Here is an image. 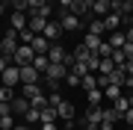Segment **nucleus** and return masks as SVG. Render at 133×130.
Wrapping results in <instances>:
<instances>
[{"label": "nucleus", "instance_id": "nucleus-51", "mask_svg": "<svg viewBox=\"0 0 133 130\" xmlns=\"http://www.w3.org/2000/svg\"><path fill=\"white\" fill-rule=\"evenodd\" d=\"M124 3H130V6H133V0H124Z\"/></svg>", "mask_w": 133, "mask_h": 130}, {"label": "nucleus", "instance_id": "nucleus-50", "mask_svg": "<svg viewBox=\"0 0 133 130\" xmlns=\"http://www.w3.org/2000/svg\"><path fill=\"white\" fill-rule=\"evenodd\" d=\"M0 56H6V53H3V47H0Z\"/></svg>", "mask_w": 133, "mask_h": 130}, {"label": "nucleus", "instance_id": "nucleus-22", "mask_svg": "<svg viewBox=\"0 0 133 130\" xmlns=\"http://www.w3.org/2000/svg\"><path fill=\"white\" fill-rule=\"evenodd\" d=\"M124 42H127V33H121V30L109 33V44H112L115 50H121V47H124Z\"/></svg>", "mask_w": 133, "mask_h": 130}, {"label": "nucleus", "instance_id": "nucleus-40", "mask_svg": "<svg viewBox=\"0 0 133 130\" xmlns=\"http://www.w3.org/2000/svg\"><path fill=\"white\" fill-rule=\"evenodd\" d=\"M56 3H59V9H62V12H71V6H74V0H56Z\"/></svg>", "mask_w": 133, "mask_h": 130}, {"label": "nucleus", "instance_id": "nucleus-32", "mask_svg": "<svg viewBox=\"0 0 133 130\" xmlns=\"http://www.w3.org/2000/svg\"><path fill=\"white\" fill-rule=\"evenodd\" d=\"M12 12H30V0H9Z\"/></svg>", "mask_w": 133, "mask_h": 130}, {"label": "nucleus", "instance_id": "nucleus-41", "mask_svg": "<svg viewBox=\"0 0 133 130\" xmlns=\"http://www.w3.org/2000/svg\"><path fill=\"white\" fill-rule=\"evenodd\" d=\"M65 83H68V86H80V77H77V74H71V71H68V77H65Z\"/></svg>", "mask_w": 133, "mask_h": 130}, {"label": "nucleus", "instance_id": "nucleus-30", "mask_svg": "<svg viewBox=\"0 0 133 130\" xmlns=\"http://www.w3.org/2000/svg\"><path fill=\"white\" fill-rule=\"evenodd\" d=\"M12 98H15V89L0 86V104H12Z\"/></svg>", "mask_w": 133, "mask_h": 130}, {"label": "nucleus", "instance_id": "nucleus-39", "mask_svg": "<svg viewBox=\"0 0 133 130\" xmlns=\"http://www.w3.org/2000/svg\"><path fill=\"white\" fill-rule=\"evenodd\" d=\"M38 130H59V121H44V124H38Z\"/></svg>", "mask_w": 133, "mask_h": 130}, {"label": "nucleus", "instance_id": "nucleus-16", "mask_svg": "<svg viewBox=\"0 0 133 130\" xmlns=\"http://www.w3.org/2000/svg\"><path fill=\"white\" fill-rule=\"evenodd\" d=\"M121 21H124V15H115V12H109L107 18H104V24H107V33H115V30L121 27Z\"/></svg>", "mask_w": 133, "mask_h": 130}, {"label": "nucleus", "instance_id": "nucleus-11", "mask_svg": "<svg viewBox=\"0 0 133 130\" xmlns=\"http://www.w3.org/2000/svg\"><path fill=\"white\" fill-rule=\"evenodd\" d=\"M56 112H59V121H74V115H77L71 101H59L56 104Z\"/></svg>", "mask_w": 133, "mask_h": 130}, {"label": "nucleus", "instance_id": "nucleus-8", "mask_svg": "<svg viewBox=\"0 0 133 130\" xmlns=\"http://www.w3.org/2000/svg\"><path fill=\"white\" fill-rule=\"evenodd\" d=\"M21 68V86H30V83H42V74L36 71V65H18Z\"/></svg>", "mask_w": 133, "mask_h": 130}, {"label": "nucleus", "instance_id": "nucleus-37", "mask_svg": "<svg viewBox=\"0 0 133 130\" xmlns=\"http://www.w3.org/2000/svg\"><path fill=\"white\" fill-rule=\"evenodd\" d=\"M18 39H21V44H30V42L36 39V33H33V30H21V33H18Z\"/></svg>", "mask_w": 133, "mask_h": 130}, {"label": "nucleus", "instance_id": "nucleus-35", "mask_svg": "<svg viewBox=\"0 0 133 130\" xmlns=\"http://www.w3.org/2000/svg\"><path fill=\"white\" fill-rule=\"evenodd\" d=\"M115 62V68H124V62H127V56H124V50H112V56H109Z\"/></svg>", "mask_w": 133, "mask_h": 130}, {"label": "nucleus", "instance_id": "nucleus-9", "mask_svg": "<svg viewBox=\"0 0 133 130\" xmlns=\"http://www.w3.org/2000/svg\"><path fill=\"white\" fill-rule=\"evenodd\" d=\"M42 36H44L50 44H53V42H59V36H62V24H59V18H56V21H48V27H44V33H42Z\"/></svg>", "mask_w": 133, "mask_h": 130}, {"label": "nucleus", "instance_id": "nucleus-20", "mask_svg": "<svg viewBox=\"0 0 133 130\" xmlns=\"http://www.w3.org/2000/svg\"><path fill=\"white\" fill-rule=\"evenodd\" d=\"M130 106H133V101H130V95H121L118 101H112V110H115V112H121V115H124V112L130 110Z\"/></svg>", "mask_w": 133, "mask_h": 130}, {"label": "nucleus", "instance_id": "nucleus-48", "mask_svg": "<svg viewBox=\"0 0 133 130\" xmlns=\"http://www.w3.org/2000/svg\"><path fill=\"white\" fill-rule=\"evenodd\" d=\"M15 130H30V124H15Z\"/></svg>", "mask_w": 133, "mask_h": 130}, {"label": "nucleus", "instance_id": "nucleus-49", "mask_svg": "<svg viewBox=\"0 0 133 130\" xmlns=\"http://www.w3.org/2000/svg\"><path fill=\"white\" fill-rule=\"evenodd\" d=\"M3 12H6V3H0V15H3Z\"/></svg>", "mask_w": 133, "mask_h": 130}, {"label": "nucleus", "instance_id": "nucleus-14", "mask_svg": "<svg viewBox=\"0 0 133 130\" xmlns=\"http://www.w3.org/2000/svg\"><path fill=\"white\" fill-rule=\"evenodd\" d=\"M86 33H92V36H104V33H107L104 18H89V24H86Z\"/></svg>", "mask_w": 133, "mask_h": 130}, {"label": "nucleus", "instance_id": "nucleus-21", "mask_svg": "<svg viewBox=\"0 0 133 130\" xmlns=\"http://www.w3.org/2000/svg\"><path fill=\"white\" fill-rule=\"evenodd\" d=\"M30 65H36V71H38V74H44V71L50 68V59H48V53H38V56H36Z\"/></svg>", "mask_w": 133, "mask_h": 130}, {"label": "nucleus", "instance_id": "nucleus-23", "mask_svg": "<svg viewBox=\"0 0 133 130\" xmlns=\"http://www.w3.org/2000/svg\"><path fill=\"white\" fill-rule=\"evenodd\" d=\"M44 121H59V112H56V106L48 104V106H42V124Z\"/></svg>", "mask_w": 133, "mask_h": 130}, {"label": "nucleus", "instance_id": "nucleus-31", "mask_svg": "<svg viewBox=\"0 0 133 130\" xmlns=\"http://www.w3.org/2000/svg\"><path fill=\"white\" fill-rule=\"evenodd\" d=\"M15 121H12V112H0V130H12Z\"/></svg>", "mask_w": 133, "mask_h": 130}, {"label": "nucleus", "instance_id": "nucleus-43", "mask_svg": "<svg viewBox=\"0 0 133 130\" xmlns=\"http://www.w3.org/2000/svg\"><path fill=\"white\" fill-rule=\"evenodd\" d=\"M9 65H12V59H9V56H0V74H3Z\"/></svg>", "mask_w": 133, "mask_h": 130}, {"label": "nucleus", "instance_id": "nucleus-46", "mask_svg": "<svg viewBox=\"0 0 133 130\" xmlns=\"http://www.w3.org/2000/svg\"><path fill=\"white\" fill-rule=\"evenodd\" d=\"M115 124H112V121H104V118H101V130H112Z\"/></svg>", "mask_w": 133, "mask_h": 130}, {"label": "nucleus", "instance_id": "nucleus-24", "mask_svg": "<svg viewBox=\"0 0 133 130\" xmlns=\"http://www.w3.org/2000/svg\"><path fill=\"white\" fill-rule=\"evenodd\" d=\"M80 89H86V92H92V89H98V77H95V74H83V77H80Z\"/></svg>", "mask_w": 133, "mask_h": 130}, {"label": "nucleus", "instance_id": "nucleus-26", "mask_svg": "<svg viewBox=\"0 0 133 130\" xmlns=\"http://www.w3.org/2000/svg\"><path fill=\"white\" fill-rule=\"evenodd\" d=\"M107 77H109V83H118V86H124V80H127V71H124V68H112Z\"/></svg>", "mask_w": 133, "mask_h": 130}, {"label": "nucleus", "instance_id": "nucleus-18", "mask_svg": "<svg viewBox=\"0 0 133 130\" xmlns=\"http://www.w3.org/2000/svg\"><path fill=\"white\" fill-rule=\"evenodd\" d=\"M92 15L107 18V15H109V0H92Z\"/></svg>", "mask_w": 133, "mask_h": 130}, {"label": "nucleus", "instance_id": "nucleus-10", "mask_svg": "<svg viewBox=\"0 0 133 130\" xmlns=\"http://www.w3.org/2000/svg\"><path fill=\"white\" fill-rule=\"evenodd\" d=\"M30 110H33L30 98H24V95H15V98H12V112H18V115H27Z\"/></svg>", "mask_w": 133, "mask_h": 130}, {"label": "nucleus", "instance_id": "nucleus-34", "mask_svg": "<svg viewBox=\"0 0 133 130\" xmlns=\"http://www.w3.org/2000/svg\"><path fill=\"white\" fill-rule=\"evenodd\" d=\"M112 50H115L112 44H109V42H104V44L98 47V56H101V59H109V56H112Z\"/></svg>", "mask_w": 133, "mask_h": 130}, {"label": "nucleus", "instance_id": "nucleus-38", "mask_svg": "<svg viewBox=\"0 0 133 130\" xmlns=\"http://www.w3.org/2000/svg\"><path fill=\"white\" fill-rule=\"evenodd\" d=\"M112 68H115V62H112V59H101V68H98V71H101V74H109Z\"/></svg>", "mask_w": 133, "mask_h": 130}, {"label": "nucleus", "instance_id": "nucleus-36", "mask_svg": "<svg viewBox=\"0 0 133 130\" xmlns=\"http://www.w3.org/2000/svg\"><path fill=\"white\" fill-rule=\"evenodd\" d=\"M86 65H89V71H98V68H101V56H98V53H89Z\"/></svg>", "mask_w": 133, "mask_h": 130}, {"label": "nucleus", "instance_id": "nucleus-12", "mask_svg": "<svg viewBox=\"0 0 133 130\" xmlns=\"http://www.w3.org/2000/svg\"><path fill=\"white\" fill-rule=\"evenodd\" d=\"M71 12L77 15V18H89V15H92V0H74Z\"/></svg>", "mask_w": 133, "mask_h": 130}, {"label": "nucleus", "instance_id": "nucleus-1", "mask_svg": "<svg viewBox=\"0 0 133 130\" xmlns=\"http://www.w3.org/2000/svg\"><path fill=\"white\" fill-rule=\"evenodd\" d=\"M65 77H68V68L62 65V62H50V68L42 74V83L48 89H59V83L65 80Z\"/></svg>", "mask_w": 133, "mask_h": 130}, {"label": "nucleus", "instance_id": "nucleus-15", "mask_svg": "<svg viewBox=\"0 0 133 130\" xmlns=\"http://www.w3.org/2000/svg\"><path fill=\"white\" fill-rule=\"evenodd\" d=\"M9 24H12V30H27V12H12L9 15Z\"/></svg>", "mask_w": 133, "mask_h": 130}, {"label": "nucleus", "instance_id": "nucleus-29", "mask_svg": "<svg viewBox=\"0 0 133 130\" xmlns=\"http://www.w3.org/2000/svg\"><path fill=\"white\" fill-rule=\"evenodd\" d=\"M21 89H24V98H30V101L42 95V89H38V83H30V86H21Z\"/></svg>", "mask_w": 133, "mask_h": 130}, {"label": "nucleus", "instance_id": "nucleus-52", "mask_svg": "<svg viewBox=\"0 0 133 130\" xmlns=\"http://www.w3.org/2000/svg\"><path fill=\"white\" fill-rule=\"evenodd\" d=\"M130 101H133V89H130Z\"/></svg>", "mask_w": 133, "mask_h": 130}, {"label": "nucleus", "instance_id": "nucleus-45", "mask_svg": "<svg viewBox=\"0 0 133 130\" xmlns=\"http://www.w3.org/2000/svg\"><path fill=\"white\" fill-rule=\"evenodd\" d=\"M59 130H74V121H59Z\"/></svg>", "mask_w": 133, "mask_h": 130}, {"label": "nucleus", "instance_id": "nucleus-25", "mask_svg": "<svg viewBox=\"0 0 133 130\" xmlns=\"http://www.w3.org/2000/svg\"><path fill=\"white\" fill-rule=\"evenodd\" d=\"M86 101H89V106H101V101H104V89H92V92H86Z\"/></svg>", "mask_w": 133, "mask_h": 130}, {"label": "nucleus", "instance_id": "nucleus-6", "mask_svg": "<svg viewBox=\"0 0 133 130\" xmlns=\"http://www.w3.org/2000/svg\"><path fill=\"white\" fill-rule=\"evenodd\" d=\"M36 59V50L30 47V44H18V50H15V56H12V62L15 65H30Z\"/></svg>", "mask_w": 133, "mask_h": 130}, {"label": "nucleus", "instance_id": "nucleus-4", "mask_svg": "<svg viewBox=\"0 0 133 130\" xmlns=\"http://www.w3.org/2000/svg\"><path fill=\"white\" fill-rule=\"evenodd\" d=\"M83 130H101V106H89V112L80 118Z\"/></svg>", "mask_w": 133, "mask_h": 130}, {"label": "nucleus", "instance_id": "nucleus-47", "mask_svg": "<svg viewBox=\"0 0 133 130\" xmlns=\"http://www.w3.org/2000/svg\"><path fill=\"white\" fill-rule=\"evenodd\" d=\"M124 33H127V42H133V27H127Z\"/></svg>", "mask_w": 133, "mask_h": 130}, {"label": "nucleus", "instance_id": "nucleus-53", "mask_svg": "<svg viewBox=\"0 0 133 130\" xmlns=\"http://www.w3.org/2000/svg\"><path fill=\"white\" fill-rule=\"evenodd\" d=\"M0 3H6V0H0Z\"/></svg>", "mask_w": 133, "mask_h": 130}, {"label": "nucleus", "instance_id": "nucleus-33", "mask_svg": "<svg viewBox=\"0 0 133 130\" xmlns=\"http://www.w3.org/2000/svg\"><path fill=\"white\" fill-rule=\"evenodd\" d=\"M68 71H71V74H77V77H83V74H89V65H86V62H80V59H77V62H74L71 68H68Z\"/></svg>", "mask_w": 133, "mask_h": 130}, {"label": "nucleus", "instance_id": "nucleus-54", "mask_svg": "<svg viewBox=\"0 0 133 130\" xmlns=\"http://www.w3.org/2000/svg\"><path fill=\"white\" fill-rule=\"evenodd\" d=\"M0 86H3V83H0Z\"/></svg>", "mask_w": 133, "mask_h": 130}, {"label": "nucleus", "instance_id": "nucleus-19", "mask_svg": "<svg viewBox=\"0 0 133 130\" xmlns=\"http://www.w3.org/2000/svg\"><path fill=\"white\" fill-rule=\"evenodd\" d=\"M30 47H33V50H36V56H38V53H48V50H50V42L44 39V36H36V39L30 42Z\"/></svg>", "mask_w": 133, "mask_h": 130}, {"label": "nucleus", "instance_id": "nucleus-5", "mask_svg": "<svg viewBox=\"0 0 133 130\" xmlns=\"http://www.w3.org/2000/svg\"><path fill=\"white\" fill-rule=\"evenodd\" d=\"M59 24H62V33H77V30L83 27V18H77L74 12H62Z\"/></svg>", "mask_w": 133, "mask_h": 130}, {"label": "nucleus", "instance_id": "nucleus-13", "mask_svg": "<svg viewBox=\"0 0 133 130\" xmlns=\"http://www.w3.org/2000/svg\"><path fill=\"white\" fill-rule=\"evenodd\" d=\"M65 56H68V50L62 47L59 42H53L50 50H48V59H50V62H65Z\"/></svg>", "mask_w": 133, "mask_h": 130}, {"label": "nucleus", "instance_id": "nucleus-28", "mask_svg": "<svg viewBox=\"0 0 133 130\" xmlns=\"http://www.w3.org/2000/svg\"><path fill=\"white\" fill-rule=\"evenodd\" d=\"M24 124H42V110H36V106H33V110L24 115Z\"/></svg>", "mask_w": 133, "mask_h": 130}, {"label": "nucleus", "instance_id": "nucleus-2", "mask_svg": "<svg viewBox=\"0 0 133 130\" xmlns=\"http://www.w3.org/2000/svg\"><path fill=\"white\" fill-rule=\"evenodd\" d=\"M48 21H50V18H44L38 9H30V12H27V30H33L36 36H42V33H44Z\"/></svg>", "mask_w": 133, "mask_h": 130}, {"label": "nucleus", "instance_id": "nucleus-44", "mask_svg": "<svg viewBox=\"0 0 133 130\" xmlns=\"http://www.w3.org/2000/svg\"><path fill=\"white\" fill-rule=\"evenodd\" d=\"M124 121H127V127H133V106H130L127 112H124Z\"/></svg>", "mask_w": 133, "mask_h": 130}, {"label": "nucleus", "instance_id": "nucleus-27", "mask_svg": "<svg viewBox=\"0 0 133 130\" xmlns=\"http://www.w3.org/2000/svg\"><path fill=\"white\" fill-rule=\"evenodd\" d=\"M83 44H86V47H89V50H95V53H98V47H101V44H104V39H101V36H92V33H86Z\"/></svg>", "mask_w": 133, "mask_h": 130}, {"label": "nucleus", "instance_id": "nucleus-42", "mask_svg": "<svg viewBox=\"0 0 133 130\" xmlns=\"http://www.w3.org/2000/svg\"><path fill=\"white\" fill-rule=\"evenodd\" d=\"M121 50H124V56H127V59H133V42H124Z\"/></svg>", "mask_w": 133, "mask_h": 130}, {"label": "nucleus", "instance_id": "nucleus-3", "mask_svg": "<svg viewBox=\"0 0 133 130\" xmlns=\"http://www.w3.org/2000/svg\"><path fill=\"white\" fill-rule=\"evenodd\" d=\"M18 44H21V39H18V30H6V36H3V42H0V47H3V53H6V56H15V50H18Z\"/></svg>", "mask_w": 133, "mask_h": 130}, {"label": "nucleus", "instance_id": "nucleus-17", "mask_svg": "<svg viewBox=\"0 0 133 130\" xmlns=\"http://www.w3.org/2000/svg\"><path fill=\"white\" fill-rule=\"evenodd\" d=\"M121 95H124V86H118V83H109V86L104 89V98H107V101H118Z\"/></svg>", "mask_w": 133, "mask_h": 130}, {"label": "nucleus", "instance_id": "nucleus-7", "mask_svg": "<svg viewBox=\"0 0 133 130\" xmlns=\"http://www.w3.org/2000/svg\"><path fill=\"white\" fill-rule=\"evenodd\" d=\"M0 83H3V86H9V89H15V86L21 83V68H18V65L12 62V65L6 68L3 74H0Z\"/></svg>", "mask_w": 133, "mask_h": 130}]
</instances>
